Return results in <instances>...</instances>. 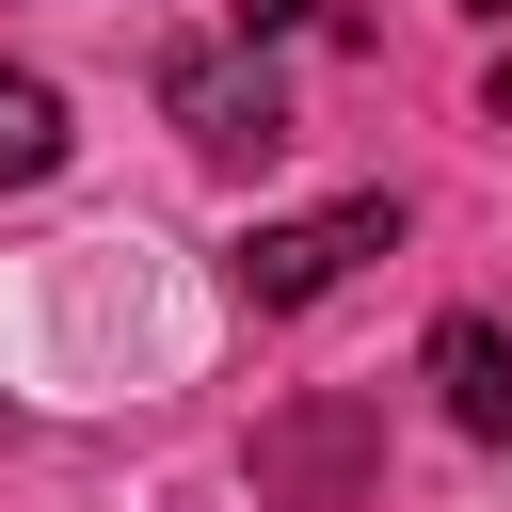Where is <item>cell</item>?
Masks as SVG:
<instances>
[{
    "mask_svg": "<svg viewBox=\"0 0 512 512\" xmlns=\"http://www.w3.org/2000/svg\"><path fill=\"white\" fill-rule=\"evenodd\" d=\"M352 256H400V208H384V192L288 208V224H256V240H240L224 272H240V304H272V320H288V304H320V288H336Z\"/></svg>",
    "mask_w": 512,
    "mask_h": 512,
    "instance_id": "6da1fadb",
    "label": "cell"
},
{
    "mask_svg": "<svg viewBox=\"0 0 512 512\" xmlns=\"http://www.w3.org/2000/svg\"><path fill=\"white\" fill-rule=\"evenodd\" d=\"M160 96H176V128H192L208 160H272V144H288L272 64H208V48H176V64H160Z\"/></svg>",
    "mask_w": 512,
    "mask_h": 512,
    "instance_id": "7a4b0ae2",
    "label": "cell"
},
{
    "mask_svg": "<svg viewBox=\"0 0 512 512\" xmlns=\"http://www.w3.org/2000/svg\"><path fill=\"white\" fill-rule=\"evenodd\" d=\"M432 384H448V432L512 448V336L496 320H432Z\"/></svg>",
    "mask_w": 512,
    "mask_h": 512,
    "instance_id": "3957f363",
    "label": "cell"
},
{
    "mask_svg": "<svg viewBox=\"0 0 512 512\" xmlns=\"http://www.w3.org/2000/svg\"><path fill=\"white\" fill-rule=\"evenodd\" d=\"M64 144H80V128H64V96H48L32 64H0V192H32V176H64Z\"/></svg>",
    "mask_w": 512,
    "mask_h": 512,
    "instance_id": "277c9868",
    "label": "cell"
},
{
    "mask_svg": "<svg viewBox=\"0 0 512 512\" xmlns=\"http://www.w3.org/2000/svg\"><path fill=\"white\" fill-rule=\"evenodd\" d=\"M480 112H496V128H512V64H496V80H480Z\"/></svg>",
    "mask_w": 512,
    "mask_h": 512,
    "instance_id": "5b68a950",
    "label": "cell"
}]
</instances>
